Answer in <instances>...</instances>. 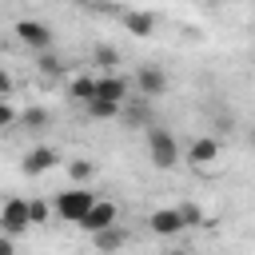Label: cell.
<instances>
[{
  "mask_svg": "<svg viewBox=\"0 0 255 255\" xmlns=\"http://www.w3.org/2000/svg\"><path fill=\"white\" fill-rule=\"evenodd\" d=\"M147 155H151V163H155L159 171H171V167L179 163V143H175V135H171L167 128H159V124H151V128H147Z\"/></svg>",
  "mask_w": 255,
  "mask_h": 255,
  "instance_id": "obj_1",
  "label": "cell"
},
{
  "mask_svg": "<svg viewBox=\"0 0 255 255\" xmlns=\"http://www.w3.org/2000/svg\"><path fill=\"white\" fill-rule=\"evenodd\" d=\"M92 207H96V191H88V187H72V191L56 195V215L64 223H84V215Z\"/></svg>",
  "mask_w": 255,
  "mask_h": 255,
  "instance_id": "obj_2",
  "label": "cell"
},
{
  "mask_svg": "<svg viewBox=\"0 0 255 255\" xmlns=\"http://www.w3.org/2000/svg\"><path fill=\"white\" fill-rule=\"evenodd\" d=\"M28 227H32L28 199H16V195L4 199V203H0V235H12V239H16V235H24Z\"/></svg>",
  "mask_w": 255,
  "mask_h": 255,
  "instance_id": "obj_3",
  "label": "cell"
},
{
  "mask_svg": "<svg viewBox=\"0 0 255 255\" xmlns=\"http://www.w3.org/2000/svg\"><path fill=\"white\" fill-rule=\"evenodd\" d=\"M16 40H20L24 48H32L36 56H40V52H52V28H48L44 20H32V16L16 20Z\"/></svg>",
  "mask_w": 255,
  "mask_h": 255,
  "instance_id": "obj_4",
  "label": "cell"
},
{
  "mask_svg": "<svg viewBox=\"0 0 255 255\" xmlns=\"http://www.w3.org/2000/svg\"><path fill=\"white\" fill-rule=\"evenodd\" d=\"M135 92H139L143 100L163 96V92H167V72H163L159 64H143V68L135 72Z\"/></svg>",
  "mask_w": 255,
  "mask_h": 255,
  "instance_id": "obj_5",
  "label": "cell"
},
{
  "mask_svg": "<svg viewBox=\"0 0 255 255\" xmlns=\"http://www.w3.org/2000/svg\"><path fill=\"white\" fill-rule=\"evenodd\" d=\"M56 163H60V151L48 147V143H40V147H32V151L20 159V171H24V175H44V171H52Z\"/></svg>",
  "mask_w": 255,
  "mask_h": 255,
  "instance_id": "obj_6",
  "label": "cell"
},
{
  "mask_svg": "<svg viewBox=\"0 0 255 255\" xmlns=\"http://www.w3.org/2000/svg\"><path fill=\"white\" fill-rule=\"evenodd\" d=\"M116 219H120V207H116L112 199H96V207H92V211L84 215V223H80V227H84L88 235H96V231H104V227H112Z\"/></svg>",
  "mask_w": 255,
  "mask_h": 255,
  "instance_id": "obj_7",
  "label": "cell"
},
{
  "mask_svg": "<svg viewBox=\"0 0 255 255\" xmlns=\"http://www.w3.org/2000/svg\"><path fill=\"white\" fill-rule=\"evenodd\" d=\"M128 227H120V223H112V227H104V231H96L92 235V243H96V251L100 255H120L124 247H128Z\"/></svg>",
  "mask_w": 255,
  "mask_h": 255,
  "instance_id": "obj_8",
  "label": "cell"
},
{
  "mask_svg": "<svg viewBox=\"0 0 255 255\" xmlns=\"http://www.w3.org/2000/svg\"><path fill=\"white\" fill-rule=\"evenodd\" d=\"M96 100L124 104V100H128V80L116 76V72H100V76H96Z\"/></svg>",
  "mask_w": 255,
  "mask_h": 255,
  "instance_id": "obj_9",
  "label": "cell"
},
{
  "mask_svg": "<svg viewBox=\"0 0 255 255\" xmlns=\"http://www.w3.org/2000/svg\"><path fill=\"white\" fill-rule=\"evenodd\" d=\"M147 227H151V235H179V231H183L179 207H155V211L147 215Z\"/></svg>",
  "mask_w": 255,
  "mask_h": 255,
  "instance_id": "obj_10",
  "label": "cell"
},
{
  "mask_svg": "<svg viewBox=\"0 0 255 255\" xmlns=\"http://www.w3.org/2000/svg\"><path fill=\"white\" fill-rule=\"evenodd\" d=\"M155 24H159V16H155V12H139V8L124 12V28H128L135 40H147V36L155 32Z\"/></svg>",
  "mask_w": 255,
  "mask_h": 255,
  "instance_id": "obj_11",
  "label": "cell"
},
{
  "mask_svg": "<svg viewBox=\"0 0 255 255\" xmlns=\"http://www.w3.org/2000/svg\"><path fill=\"white\" fill-rule=\"evenodd\" d=\"M187 159H191L195 167H207V163H215V159H219V139H215V135H199V139H191V147H187Z\"/></svg>",
  "mask_w": 255,
  "mask_h": 255,
  "instance_id": "obj_12",
  "label": "cell"
},
{
  "mask_svg": "<svg viewBox=\"0 0 255 255\" xmlns=\"http://www.w3.org/2000/svg\"><path fill=\"white\" fill-rule=\"evenodd\" d=\"M68 96L76 100V104H92L96 100V76H72V84H68Z\"/></svg>",
  "mask_w": 255,
  "mask_h": 255,
  "instance_id": "obj_13",
  "label": "cell"
},
{
  "mask_svg": "<svg viewBox=\"0 0 255 255\" xmlns=\"http://www.w3.org/2000/svg\"><path fill=\"white\" fill-rule=\"evenodd\" d=\"M36 68H40L44 80H64V72H68V64H64L60 56H52V52H40V56H36Z\"/></svg>",
  "mask_w": 255,
  "mask_h": 255,
  "instance_id": "obj_14",
  "label": "cell"
},
{
  "mask_svg": "<svg viewBox=\"0 0 255 255\" xmlns=\"http://www.w3.org/2000/svg\"><path fill=\"white\" fill-rule=\"evenodd\" d=\"M68 175L76 179V187H84L88 179H96V159H84V155L72 159V163H68Z\"/></svg>",
  "mask_w": 255,
  "mask_h": 255,
  "instance_id": "obj_15",
  "label": "cell"
},
{
  "mask_svg": "<svg viewBox=\"0 0 255 255\" xmlns=\"http://www.w3.org/2000/svg\"><path fill=\"white\" fill-rule=\"evenodd\" d=\"M92 64H100L104 72H116V64H120V52H116L112 44H96V48H92Z\"/></svg>",
  "mask_w": 255,
  "mask_h": 255,
  "instance_id": "obj_16",
  "label": "cell"
},
{
  "mask_svg": "<svg viewBox=\"0 0 255 255\" xmlns=\"http://www.w3.org/2000/svg\"><path fill=\"white\" fill-rule=\"evenodd\" d=\"M120 112H124V104H112V100H92L88 104V116L92 120H116Z\"/></svg>",
  "mask_w": 255,
  "mask_h": 255,
  "instance_id": "obj_17",
  "label": "cell"
},
{
  "mask_svg": "<svg viewBox=\"0 0 255 255\" xmlns=\"http://www.w3.org/2000/svg\"><path fill=\"white\" fill-rule=\"evenodd\" d=\"M48 108H28V112H20V128H28V131H40V128H48Z\"/></svg>",
  "mask_w": 255,
  "mask_h": 255,
  "instance_id": "obj_18",
  "label": "cell"
},
{
  "mask_svg": "<svg viewBox=\"0 0 255 255\" xmlns=\"http://www.w3.org/2000/svg\"><path fill=\"white\" fill-rule=\"evenodd\" d=\"M179 219H183V227H203L207 223V215H203L199 203H179Z\"/></svg>",
  "mask_w": 255,
  "mask_h": 255,
  "instance_id": "obj_19",
  "label": "cell"
},
{
  "mask_svg": "<svg viewBox=\"0 0 255 255\" xmlns=\"http://www.w3.org/2000/svg\"><path fill=\"white\" fill-rule=\"evenodd\" d=\"M48 203L44 199H28V215H32V227H40V223H48Z\"/></svg>",
  "mask_w": 255,
  "mask_h": 255,
  "instance_id": "obj_20",
  "label": "cell"
},
{
  "mask_svg": "<svg viewBox=\"0 0 255 255\" xmlns=\"http://www.w3.org/2000/svg\"><path fill=\"white\" fill-rule=\"evenodd\" d=\"M12 124H20V116H16V108L8 100H0V131H8Z\"/></svg>",
  "mask_w": 255,
  "mask_h": 255,
  "instance_id": "obj_21",
  "label": "cell"
},
{
  "mask_svg": "<svg viewBox=\"0 0 255 255\" xmlns=\"http://www.w3.org/2000/svg\"><path fill=\"white\" fill-rule=\"evenodd\" d=\"M8 96H12V76L0 68V100H8Z\"/></svg>",
  "mask_w": 255,
  "mask_h": 255,
  "instance_id": "obj_22",
  "label": "cell"
},
{
  "mask_svg": "<svg viewBox=\"0 0 255 255\" xmlns=\"http://www.w3.org/2000/svg\"><path fill=\"white\" fill-rule=\"evenodd\" d=\"M0 255H16V243H12V235H0Z\"/></svg>",
  "mask_w": 255,
  "mask_h": 255,
  "instance_id": "obj_23",
  "label": "cell"
},
{
  "mask_svg": "<svg viewBox=\"0 0 255 255\" xmlns=\"http://www.w3.org/2000/svg\"><path fill=\"white\" fill-rule=\"evenodd\" d=\"M171 255H191V251H171Z\"/></svg>",
  "mask_w": 255,
  "mask_h": 255,
  "instance_id": "obj_24",
  "label": "cell"
},
{
  "mask_svg": "<svg viewBox=\"0 0 255 255\" xmlns=\"http://www.w3.org/2000/svg\"><path fill=\"white\" fill-rule=\"evenodd\" d=\"M203 4H223V0H203Z\"/></svg>",
  "mask_w": 255,
  "mask_h": 255,
  "instance_id": "obj_25",
  "label": "cell"
},
{
  "mask_svg": "<svg viewBox=\"0 0 255 255\" xmlns=\"http://www.w3.org/2000/svg\"><path fill=\"white\" fill-rule=\"evenodd\" d=\"M251 143H255V135H251Z\"/></svg>",
  "mask_w": 255,
  "mask_h": 255,
  "instance_id": "obj_26",
  "label": "cell"
},
{
  "mask_svg": "<svg viewBox=\"0 0 255 255\" xmlns=\"http://www.w3.org/2000/svg\"><path fill=\"white\" fill-rule=\"evenodd\" d=\"M251 32H255V28H251Z\"/></svg>",
  "mask_w": 255,
  "mask_h": 255,
  "instance_id": "obj_27",
  "label": "cell"
}]
</instances>
